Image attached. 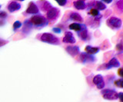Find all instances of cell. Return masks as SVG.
Instances as JSON below:
<instances>
[{"label":"cell","instance_id":"7a4b0ae2","mask_svg":"<svg viewBox=\"0 0 123 102\" xmlns=\"http://www.w3.org/2000/svg\"><path fill=\"white\" fill-rule=\"evenodd\" d=\"M40 41H43V42L45 43H48V44H52V45H59L60 43L59 38L55 37L54 35L51 33H43L42 35H41Z\"/></svg>","mask_w":123,"mask_h":102},{"label":"cell","instance_id":"8992f818","mask_svg":"<svg viewBox=\"0 0 123 102\" xmlns=\"http://www.w3.org/2000/svg\"><path fill=\"white\" fill-rule=\"evenodd\" d=\"M46 15H47V19L49 22V20H51V21L55 20L59 16L60 10L58 8H54V7H52L51 9L48 11Z\"/></svg>","mask_w":123,"mask_h":102},{"label":"cell","instance_id":"9a60e30c","mask_svg":"<svg viewBox=\"0 0 123 102\" xmlns=\"http://www.w3.org/2000/svg\"><path fill=\"white\" fill-rule=\"evenodd\" d=\"M69 19L71 21L80 22H82L83 21L82 17L80 16V14L77 13V12H71V15L69 16Z\"/></svg>","mask_w":123,"mask_h":102},{"label":"cell","instance_id":"ac0fdd59","mask_svg":"<svg viewBox=\"0 0 123 102\" xmlns=\"http://www.w3.org/2000/svg\"><path fill=\"white\" fill-rule=\"evenodd\" d=\"M88 13V15H90V16H93L95 18L102 17L101 14H100V12H99V11H98L96 9H91L90 11Z\"/></svg>","mask_w":123,"mask_h":102},{"label":"cell","instance_id":"5b68a950","mask_svg":"<svg viewBox=\"0 0 123 102\" xmlns=\"http://www.w3.org/2000/svg\"><path fill=\"white\" fill-rule=\"evenodd\" d=\"M79 60L81 62H82L83 64H88V63H94L96 61V58L94 55H88L86 52L81 53L79 56Z\"/></svg>","mask_w":123,"mask_h":102},{"label":"cell","instance_id":"9c48e42d","mask_svg":"<svg viewBox=\"0 0 123 102\" xmlns=\"http://www.w3.org/2000/svg\"><path fill=\"white\" fill-rule=\"evenodd\" d=\"M62 41L64 43H67V44H75L76 42V40L71 32H65Z\"/></svg>","mask_w":123,"mask_h":102},{"label":"cell","instance_id":"277c9868","mask_svg":"<svg viewBox=\"0 0 123 102\" xmlns=\"http://www.w3.org/2000/svg\"><path fill=\"white\" fill-rule=\"evenodd\" d=\"M106 24L111 28L116 30V29H119L122 27V22L120 18H118L117 17H110L106 21Z\"/></svg>","mask_w":123,"mask_h":102},{"label":"cell","instance_id":"6da1fadb","mask_svg":"<svg viewBox=\"0 0 123 102\" xmlns=\"http://www.w3.org/2000/svg\"><path fill=\"white\" fill-rule=\"evenodd\" d=\"M29 21L32 23V26H35L36 28H38L39 29L46 27L49 23L47 18L42 16H40V15L33 16L32 17L30 18Z\"/></svg>","mask_w":123,"mask_h":102},{"label":"cell","instance_id":"cb8c5ba5","mask_svg":"<svg viewBox=\"0 0 123 102\" xmlns=\"http://www.w3.org/2000/svg\"><path fill=\"white\" fill-rule=\"evenodd\" d=\"M56 2H58V4L59 6H64L67 4L68 1H66V0H56Z\"/></svg>","mask_w":123,"mask_h":102},{"label":"cell","instance_id":"1f68e13d","mask_svg":"<svg viewBox=\"0 0 123 102\" xmlns=\"http://www.w3.org/2000/svg\"><path fill=\"white\" fill-rule=\"evenodd\" d=\"M102 2H106V3H110L111 2V0H108V1H106V0H104V1H102Z\"/></svg>","mask_w":123,"mask_h":102},{"label":"cell","instance_id":"4fadbf2b","mask_svg":"<svg viewBox=\"0 0 123 102\" xmlns=\"http://www.w3.org/2000/svg\"><path fill=\"white\" fill-rule=\"evenodd\" d=\"M85 51H86V53L91 55H94L95 54H97L98 52H99L100 49L99 48L97 47H92L91 45H87L85 48Z\"/></svg>","mask_w":123,"mask_h":102},{"label":"cell","instance_id":"7402d4cb","mask_svg":"<svg viewBox=\"0 0 123 102\" xmlns=\"http://www.w3.org/2000/svg\"><path fill=\"white\" fill-rule=\"evenodd\" d=\"M22 27V22L20 21H15L13 24V31L15 32L17 29Z\"/></svg>","mask_w":123,"mask_h":102},{"label":"cell","instance_id":"30bf717a","mask_svg":"<svg viewBox=\"0 0 123 102\" xmlns=\"http://www.w3.org/2000/svg\"><path fill=\"white\" fill-rule=\"evenodd\" d=\"M21 8H22V6H21L20 3H18V2H15V1L10 2V3L7 6L8 10H9V12L11 13L20 10Z\"/></svg>","mask_w":123,"mask_h":102},{"label":"cell","instance_id":"83f0119b","mask_svg":"<svg viewBox=\"0 0 123 102\" xmlns=\"http://www.w3.org/2000/svg\"><path fill=\"white\" fill-rule=\"evenodd\" d=\"M8 42H9L8 41H6V40H4V39H0V47L3 46V45H5L7 44Z\"/></svg>","mask_w":123,"mask_h":102},{"label":"cell","instance_id":"484cf974","mask_svg":"<svg viewBox=\"0 0 123 102\" xmlns=\"http://www.w3.org/2000/svg\"><path fill=\"white\" fill-rule=\"evenodd\" d=\"M8 14L4 12V11H0V18H2V19H5V18L7 17Z\"/></svg>","mask_w":123,"mask_h":102},{"label":"cell","instance_id":"7c38bea8","mask_svg":"<svg viewBox=\"0 0 123 102\" xmlns=\"http://www.w3.org/2000/svg\"><path fill=\"white\" fill-rule=\"evenodd\" d=\"M120 65H121V64L119 62L118 60L116 58H112L109 62H108V64H106L105 68L110 69V68H118V67H120Z\"/></svg>","mask_w":123,"mask_h":102},{"label":"cell","instance_id":"ffe728a7","mask_svg":"<svg viewBox=\"0 0 123 102\" xmlns=\"http://www.w3.org/2000/svg\"><path fill=\"white\" fill-rule=\"evenodd\" d=\"M105 9H106V6L105 5V3H103L102 1L96 2V9L98 11L105 10Z\"/></svg>","mask_w":123,"mask_h":102},{"label":"cell","instance_id":"8fae6325","mask_svg":"<svg viewBox=\"0 0 123 102\" xmlns=\"http://www.w3.org/2000/svg\"><path fill=\"white\" fill-rule=\"evenodd\" d=\"M65 50L72 57L77 55L80 52V48L77 45H68L65 48Z\"/></svg>","mask_w":123,"mask_h":102},{"label":"cell","instance_id":"2e32d148","mask_svg":"<svg viewBox=\"0 0 123 102\" xmlns=\"http://www.w3.org/2000/svg\"><path fill=\"white\" fill-rule=\"evenodd\" d=\"M32 27H33V26H32V23L30 22V21L29 20H25L24 22V28H23L22 32H25V33H29V32H30L31 30H32Z\"/></svg>","mask_w":123,"mask_h":102},{"label":"cell","instance_id":"d4e9b609","mask_svg":"<svg viewBox=\"0 0 123 102\" xmlns=\"http://www.w3.org/2000/svg\"><path fill=\"white\" fill-rule=\"evenodd\" d=\"M105 81H102L100 83H98V85H96V87H97L98 89H102L104 88V87H105Z\"/></svg>","mask_w":123,"mask_h":102},{"label":"cell","instance_id":"603a6c76","mask_svg":"<svg viewBox=\"0 0 123 102\" xmlns=\"http://www.w3.org/2000/svg\"><path fill=\"white\" fill-rule=\"evenodd\" d=\"M123 80L122 78H120V79H118V80H116L115 81V86H117V87H118V88H123Z\"/></svg>","mask_w":123,"mask_h":102},{"label":"cell","instance_id":"f546056e","mask_svg":"<svg viewBox=\"0 0 123 102\" xmlns=\"http://www.w3.org/2000/svg\"><path fill=\"white\" fill-rule=\"evenodd\" d=\"M122 71H123V69H122V68H120V69L118 70V74H119V76H120V77H122V76H123Z\"/></svg>","mask_w":123,"mask_h":102},{"label":"cell","instance_id":"52a82bcc","mask_svg":"<svg viewBox=\"0 0 123 102\" xmlns=\"http://www.w3.org/2000/svg\"><path fill=\"white\" fill-rule=\"evenodd\" d=\"M25 13L30 14V15H35V16H36V15L39 13V9H38V6L35 4L33 2H31L29 4L28 8H27V9L25 11Z\"/></svg>","mask_w":123,"mask_h":102},{"label":"cell","instance_id":"5bb4252c","mask_svg":"<svg viewBox=\"0 0 123 102\" xmlns=\"http://www.w3.org/2000/svg\"><path fill=\"white\" fill-rule=\"evenodd\" d=\"M73 6H74L75 8L78 10H84V9H86L87 7L86 2L80 1V0H79V1H75L73 2Z\"/></svg>","mask_w":123,"mask_h":102},{"label":"cell","instance_id":"ba28073f","mask_svg":"<svg viewBox=\"0 0 123 102\" xmlns=\"http://www.w3.org/2000/svg\"><path fill=\"white\" fill-rule=\"evenodd\" d=\"M68 28L71 29V30H74V31L77 32H80L83 31V30H86L87 29V27L86 25L85 24H82V23H72L71 25H68Z\"/></svg>","mask_w":123,"mask_h":102},{"label":"cell","instance_id":"d6986e66","mask_svg":"<svg viewBox=\"0 0 123 102\" xmlns=\"http://www.w3.org/2000/svg\"><path fill=\"white\" fill-rule=\"evenodd\" d=\"M52 8V6L49 2H43V5L42 6V10L43 11V12H48V11L50 10Z\"/></svg>","mask_w":123,"mask_h":102},{"label":"cell","instance_id":"f1b7e54d","mask_svg":"<svg viewBox=\"0 0 123 102\" xmlns=\"http://www.w3.org/2000/svg\"><path fill=\"white\" fill-rule=\"evenodd\" d=\"M116 48H117V50H118L119 51H122V43H119L116 45Z\"/></svg>","mask_w":123,"mask_h":102},{"label":"cell","instance_id":"4dcf8cb0","mask_svg":"<svg viewBox=\"0 0 123 102\" xmlns=\"http://www.w3.org/2000/svg\"><path fill=\"white\" fill-rule=\"evenodd\" d=\"M122 95H123V94L122 92L118 93V97H119V99H120L121 102H122Z\"/></svg>","mask_w":123,"mask_h":102},{"label":"cell","instance_id":"e0dca14e","mask_svg":"<svg viewBox=\"0 0 123 102\" xmlns=\"http://www.w3.org/2000/svg\"><path fill=\"white\" fill-rule=\"evenodd\" d=\"M78 35L82 41H86L89 39V35H88V29L83 30V31L80 32L78 33Z\"/></svg>","mask_w":123,"mask_h":102},{"label":"cell","instance_id":"44dd1931","mask_svg":"<svg viewBox=\"0 0 123 102\" xmlns=\"http://www.w3.org/2000/svg\"><path fill=\"white\" fill-rule=\"evenodd\" d=\"M104 81V78L102 76L101 74H98V75H95V76L93 78V83L96 85H98V83H100L101 81Z\"/></svg>","mask_w":123,"mask_h":102},{"label":"cell","instance_id":"3957f363","mask_svg":"<svg viewBox=\"0 0 123 102\" xmlns=\"http://www.w3.org/2000/svg\"><path fill=\"white\" fill-rule=\"evenodd\" d=\"M101 94H102L104 99L106 100H116L118 98V93H117V91H115L113 89H104L101 91Z\"/></svg>","mask_w":123,"mask_h":102},{"label":"cell","instance_id":"4316f807","mask_svg":"<svg viewBox=\"0 0 123 102\" xmlns=\"http://www.w3.org/2000/svg\"><path fill=\"white\" fill-rule=\"evenodd\" d=\"M52 32H55V33H58V34H59L61 33L62 32V29L59 27H55V28H52Z\"/></svg>","mask_w":123,"mask_h":102},{"label":"cell","instance_id":"d6a6232c","mask_svg":"<svg viewBox=\"0 0 123 102\" xmlns=\"http://www.w3.org/2000/svg\"><path fill=\"white\" fill-rule=\"evenodd\" d=\"M0 9H1V5H0Z\"/></svg>","mask_w":123,"mask_h":102}]
</instances>
